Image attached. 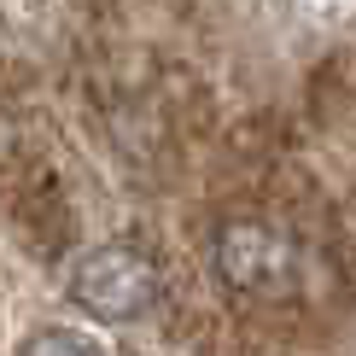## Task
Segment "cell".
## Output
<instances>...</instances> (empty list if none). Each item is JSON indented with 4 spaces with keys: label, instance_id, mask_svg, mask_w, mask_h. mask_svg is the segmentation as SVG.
<instances>
[{
    "label": "cell",
    "instance_id": "3",
    "mask_svg": "<svg viewBox=\"0 0 356 356\" xmlns=\"http://www.w3.org/2000/svg\"><path fill=\"white\" fill-rule=\"evenodd\" d=\"M18 356H106V350H99V339H88L76 327H41L18 345Z\"/></svg>",
    "mask_w": 356,
    "mask_h": 356
},
{
    "label": "cell",
    "instance_id": "1",
    "mask_svg": "<svg viewBox=\"0 0 356 356\" xmlns=\"http://www.w3.org/2000/svg\"><path fill=\"white\" fill-rule=\"evenodd\" d=\"M65 292H70V304H76L88 321L123 327V321L152 316L158 292H164V275H158V263L146 257L140 245L111 240V245H94V251H82V257L70 263Z\"/></svg>",
    "mask_w": 356,
    "mask_h": 356
},
{
    "label": "cell",
    "instance_id": "2",
    "mask_svg": "<svg viewBox=\"0 0 356 356\" xmlns=\"http://www.w3.org/2000/svg\"><path fill=\"white\" fill-rule=\"evenodd\" d=\"M216 275L228 280L234 292H286L292 286V269H298V251L280 228L269 222H228L216 234Z\"/></svg>",
    "mask_w": 356,
    "mask_h": 356
}]
</instances>
